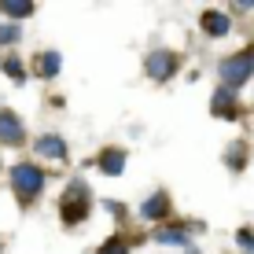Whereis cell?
Returning a JSON list of instances; mask_svg holds the SVG:
<instances>
[{
    "mask_svg": "<svg viewBox=\"0 0 254 254\" xmlns=\"http://www.w3.org/2000/svg\"><path fill=\"white\" fill-rule=\"evenodd\" d=\"M33 151L45 155V159H56V162H66V140L56 136V133H45L33 140Z\"/></svg>",
    "mask_w": 254,
    "mask_h": 254,
    "instance_id": "obj_7",
    "label": "cell"
},
{
    "mask_svg": "<svg viewBox=\"0 0 254 254\" xmlns=\"http://www.w3.org/2000/svg\"><path fill=\"white\" fill-rule=\"evenodd\" d=\"M0 70H4V74L11 77V81H19V85L26 81V66H22L19 59H15V56H4V63H0Z\"/></svg>",
    "mask_w": 254,
    "mask_h": 254,
    "instance_id": "obj_14",
    "label": "cell"
},
{
    "mask_svg": "<svg viewBox=\"0 0 254 254\" xmlns=\"http://www.w3.org/2000/svg\"><path fill=\"white\" fill-rule=\"evenodd\" d=\"M210 107H214L217 118H236V92L232 89H217L214 100H210Z\"/></svg>",
    "mask_w": 254,
    "mask_h": 254,
    "instance_id": "obj_10",
    "label": "cell"
},
{
    "mask_svg": "<svg viewBox=\"0 0 254 254\" xmlns=\"http://www.w3.org/2000/svg\"><path fill=\"white\" fill-rule=\"evenodd\" d=\"M199 26H203L210 37H229V33H232V19H229L225 11H203Z\"/></svg>",
    "mask_w": 254,
    "mask_h": 254,
    "instance_id": "obj_8",
    "label": "cell"
},
{
    "mask_svg": "<svg viewBox=\"0 0 254 254\" xmlns=\"http://www.w3.org/2000/svg\"><path fill=\"white\" fill-rule=\"evenodd\" d=\"M140 217H144V221H166V217H170V195H166V191L147 195L144 203H140Z\"/></svg>",
    "mask_w": 254,
    "mask_h": 254,
    "instance_id": "obj_6",
    "label": "cell"
},
{
    "mask_svg": "<svg viewBox=\"0 0 254 254\" xmlns=\"http://www.w3.org/2000/svg\"><path fill=\"white\" fill-rule=\"evenodd\" d=\"M100 254H129V243L122 240V236H118V240H107V243L100 247Z\"/></svg>",
    "mask_w": 254,
    "mask_h": 254,
    "instance_id": "obj_16",
    "label": "cell"
},
{
    "mask_svg": "<svg viewBox=\"0 0 254 254\" xmlns=\"http://www.w3.org/2000/svg\"><path fill=\"white\" fill-rule=\"evenodd\" d=\"M100 170L107 173V177H122V173H126V151H122V147H107V151L100 155Z\"/></svg>",
    "mask_w": 254,
    "mask_h": 254,
    "instance_id": "obj_9",
    "label": "cell"
},
{
    "mask_svg": "<svg viewBox=\"0 0 254 254\" xmlns=\"http://www.w3.org/2000/svg\"><path fill=\"white\" fill-rule=\"evenodd\" d=\"M0 11L11 15V19H22V15H33V4H30V0H4Z\"/></svg>",
    "mask_w": 254,
    "mask_h": 254,
    "instance_id": "obj_13",
    "label": "cell"
},
{
    "mask_svg": "<svg viewBox=\"0 0 254 254\" xmlns=\"http://www.w3.org/2000/svg\"><path fill=\"white\" fill-rule=\"evenodd\" d=\"M11 188L22 203H33V199L45 191V170L33 162H15L11 166Z\"/></svg>",
    "mask_w": 254,
    "mask_h": 254,
    "instance_id": "obj_3",
    "label": "cell"
},
{
    "mask_svg": "<svg viewBox=\"0 0 254 254\" xmlns=\"http://www.w3.org/2000/svg\"><path fill=\"white\" fill-rule=\"evenodd\" d=\"M217 77H221V89H240L247 85V77H254V48H243L236 56H225L217 63Z\"/></svg>",
    "mask_w": 254,
    "mask_h": 254,
    "instance_id": "obj_1",
    "label": "cell"
},
{
    "mask_svg": "<svg viewBox=\"0 0 254 254\" xmlns=\"http://www.w3.org/2000/svg\"><path fill=\"white\" fill-rule=\"evenodd\" d=\"M236 243H240L243 251H254V232L251 229H243V232H236Z\"/></svg>",
    "mask_w": 254,
    "mask_h": 254,
    "instance_id": "obj_18",
    "label": "cell"
},
{
    "mask_svg": "<svg viewBox=\"0 0 254 254\" xmlns=\"http://www.w3.org/2000/svg\"><path fill=\"white\" fill-rule=\"evenodd\" d=\"M89 203H92V191L85 181H74L63 195H59V217H63V225H81L85 217H89Z\"/></svg>",
    "mask_w": 254,
    "mask_h": 254,
    "instance_id": "obj_2",
    "label": "cell"
},
{
    "mask_svg": "<svg viewBox=\"0 0 254 254\" xmlns=\"http://www.w3.org/2000/svg\"><path fill=\"white\" fill-rule=\"evenodd\" d=\"M22 140H26V126H22V118L15 115L11 107H0V144L19 147Z\"/></svg>",
    "mask_w": 254,
    "mask_h": 254,
    "instance_id": "obj_5",
    "label": "cell"
},
{
    "mask_svg": "<svg viewBox=\"0 0 254 254\" xmlns=\"http://www.w3.org/2000/svg\"><path fill=\"white\" fill-rule=\"evenodd\" d=\"M225 159H229V170H243V159H247V147H243V144L229 147V155H225Z\"/></svg>",
    "mask_w": 254,
    "mask_h": 254,
    "instance_id": "obj_15",
    "label": "cell"
},
{
    "mask_svg": "<svg viewBox=\"0 0 254 254\" xmlns=\"http://www.w3.org/2000/svg\"><path fill=\"white\" fill-rule=\"evenodd\" d=\"M177 66H181V56L173 48H155V52H147V59H144V70H147L151 81H170V77L177 74Z\"/></svg>",
    "mask_w": 254,
    "mask_h": 254,
    "instance_id": "obj_4",
    "label": "cell"
},
{
    "mask_svg": "<svg viewBox=\"0 0 254 254\" xmlns=\"http://www.w3.org/2000/svg\"><path fill=\"white\" fill-rule=\"evenodd\" d=\"M59 66H63L59 52H41V56H37V77H56Z\"/></svg>",
    "mask_w": 254,
    "mask_h": 254,
    "instance_id": "obj_12",
    "label": "cell"
},
{
    "mask_svg": "<svg viewBox=\"0 0 254 254\" xmlns=\"http://www.w3.org/2000/svg\"><path fill=\"white\" fill-rule=\"evenodd\" d=\"M188 229H181V225H162V229H155V240L166 243V247H185L188 243Z\"/></svg>",
    "mask_w": 254,
    "mask_h": 254,
    "instance_id": "obj_11",
    "label": "cell"
},
{
    "mask_svg": "<svg viewBox=\"0 0 254 254\" xmlns=\"http://www.w3.org/2000/svg\"><path fill=\"white\" fill-rule=\"evenodd\" d=\"M19 41V26H0V45H15Z\"/></svg>",
    "mask_w": 254,
    "mask_h": 254,
    "instance_id": "obj_17",
    "label": "cell"
}]
</instances>
